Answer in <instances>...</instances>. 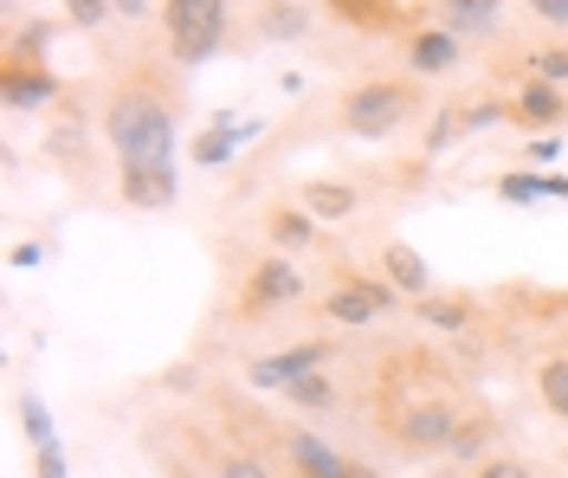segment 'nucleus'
I'll list each match as a JSON object with an SVG mask.
<instances>
[{
	"label": "nucleus",
	"mask_w": 568,
	"mask_h": 478,
	"mask_svg": "<svg viewBox=\"0 0 568 478\" xmlns=\"http://www.w3.org/2000/svg\"><path fill=\"white\" fill-rule=\"evenodd\" d=\"M388 388H382V414H375V427L388 434L394 452H407V459H433V452H453V434L465 427V414L478 401H465L453 395V382L439 375V356H426V349H394L388 356Z\"/></svg>",
	"instance_id": "1"
},
{
	"label": "nucleus",
	"mask_w": 568,
	"mask_h": 478,
	"mask_svg": "<svg viewBox=\"0 0 568 478\" xmlns=\"http://www.w3.org/2000/svg\"><path fill=\"white\" fill-rule=\"evenodd\" d=\"M181 72L136 65L110 84L104 98V143L116 162H175V130H181Z\"/></svg>",
	"instance_id": "2"
},
{
	"label": "nucleus",
	"mask_w": 568,
	"mask_h": 478,
	"mask_svg": "<svg viewBox=\"0 0 568 478\" xmlns=\"http://www.w3.org/2000/svg\"><path fill=\"white\" fill-rule=\"evenodd\" d=\"M155 459H162V478H278L272 452L240 440H220V434H201V427H155Z\"/></svg>",
	"instance_id": "3"
},
{
	"label": "nucleus",
	"mask_w": 568,
	"mask_h": 478,
	"mask_svg": "<svg viewBox=\"0 0 568 478\" xmlns=\"http://www.w3.org/2000/svg\"><path fill=\"white\" fill-rule=\"evenodd\" d=\"M420 111H426V91H420L414 72L362 78V84H349V91L336 98V130L355 136V143H388V136H400Z\"/></svg>",
	"instance_id": "4"
},
{
	"label": "nucleus",
	"mask_w": 568,
	"mask_h": 478,
	"mask_svg": "<svg viewBox=\"0 0 568 478\" xmlns=\"http://www.w3.org/2000/svg\"><path fill=\"white\" fill-rule=\"evenodd\" d=\"M233 33V0H162V39H169V65L194 72L226 52Z\"/></svg>",
	"instance_id": "5"
},
{
	"label": "nucleus",
	"mask_w": 568,
	"mask_h": 478,
	"mask_svg": "<svg viewBox=\"0 0 568 478\" xmlns=\"http://www.w3.org/2000/svg\"><path fill=\"white\" fill-rule=\"evenodd\" d=\"M291 304H304V272L291 265V253L265 246V253L246 258L240 285H233V297H226V317L265 324V317H278V311H291Z\"/></svg>",
	"instance_id": "6"
},
{
	"label": "nucleus",
	"mask_w": 568,
	"mask_h": 478,
	"mask_svg": "<svg viewBox=\"0 0 568 478\" xmlns=\"http://www.w3.org/2000/svg\"><path fill=\"white\" fill-rule=\"evenodd\" d=\"M388 311H400V292H394L382 272H336V285L317 297V317L329 324H343V330H368V324H382Z\"/></svg>",
	"instance_id": "7"
},
{
	"label": "nucleus",
	"mask_w": 568,
	"mask_h": 478,
	"mask_svg": "<svg viewBox=\"0 0 568 478\" xmlns=\"http://www.w3.org/2000/svg\"><path fill=\"white\" fill-rule=\"evenodd\" d=\"M91 155H98V136H91L84 111L65 98V104L52 111V123H45V162H52L71 187H91Z\"/></svg>",
	"instance_id": "8"
},
{
	"label": "nucleus",
	"mask_w": 568,
	"mask_h": 478,
	"mask_svg": "<svg viewBox=\"0 0 568 478\" xmlns=\"http://www.w3.org/2000/svg\"><path fill=\"white\" fill-rule=\"evenodd\" d=\"M329 363H336V343H329V336H304V343H284V349H272V356H252V363H246V388L284 395L297 375L329 368Z\"/></svg>",
	"instance_id": "9"
},
{
	"label": "nucleus",
	"mask_w": 568,
	"mask_h": 478,
	"mask_svg": "<svg viewBox=\"0 0 568 478\" xmlns=\"http://www.w3.org/2000/svg\"><path fill=\"white\" fill-rule=\"evenodd\" d=\"M71 91L59 84L52 59H0V104L7 111H59Z\"/></svg>",
	"instance_id": "10"
},
{
	"label": "nucleus",
	"mask_w": 568,
	"mask_h": 478,
	"mask_svg": "<svg viewBox=\"0 0 568 478\" xmlns=\"http://www.w3.org/2000/svg\"><path fill=\"white\" fill-rule=\"evenodd\" d=\"M400 65L414 78H446L465 65V39L453 27H439V20H420V27L400 33Z\"/></svg>",
	"instance_id": "11"
},
{
	"label": "nucleus",
	"mask_w": 568,
	"mask_h": 478,
	"mask_svg": "<svg viewBox=\"0 0 568 478\" xmlns=\"http://www.w3.org/2000/svg\"><path fill=\"white\" fill-rule=\"evenodd\" d=\"M568 123V91L549 84V78H517L510 84V130H530V136H549Z\"/></svg>",
	"instance_id": "12"
},
{
	"label": "nucleus",
	"mask_w": 568,
	"mask_h": 478,
	"mask_svg": "<svg viewBox=\"0 0 568 478\" xmlns=\"http://www.w3.org/2000/svg\"><path fill=\"white\" fill-rule=\"evenodd\" d=\"M317 13H323L317 0H252L246 39H258V45H304Z\"/></svg>",
	"instance_id": "13"
},
{
	"label": "nucleus",
	"mask_w": 568,
	"mask_h": 478,
	"mask_svg": "<svg viewBox=\"0 0 568 478\" xmlns=\"http://www.w3.org/2000/svg\"><path fill=\"white\" fill-rule=\"evenodd\" d=\"M116 194L136 214L175 207V162H116Z\"/></svg>",
	"instance_id": "14"
},
{
	"label": "nucleus",
	"mask_w": 568,
	"mask_h": 478,
	"mask_svg": "<svg viewBox=\"0 0 568 478\" xmlns=\"http://www.w3.org/2000/svg\"><path fill=\"white\" fill-rule=\"evenodd\" d=\"M317 7L323 20L355 27V33H407V27H420L407 0H317Z\"/></svg>",
	"instance_id": "15"
},
{
	"label": "nucleus",
	"mask_w": 568,
	"mask_h": 478,
	"mask_svg": "<svg viewBox=\"0 0 568 478\" xmlns=\"http://www.w3.org/2000/svg\"><path fill=\"white\" fill-rule=\"evenodd\" d=\"M278 446H284V466H297V472H311V478H349L355 472L349 452H336V446L323 440V434H311V427H284Z\"/></svg>",
	"instance_id": "16"
},
{
	"label": "nucleus",
	"mask_w": 568,
	"mask_h": 478,
	"mask_svg": "<svg viewBox=\"0 0 568 478\" xmlns=\"http://www.w3.org/2000/svg\"><path fill=\"white\" fill-rule=\"evenodd\" d=\"M291 201H297V207H311L323 226L355 221V214H362V187L336 182V175H311V182H297V194H291Z\"/></svg>",
	"instance_id": "17"
},
{
	"label": "nucleus",
	"mask_w": 568,
	"mask_h": 478,
	"mask_svg": "<svg viewBox=\"0 0 568 478\" xmlns=\"http://www.w3.org/2000/svg\"><path fill=\"white\" fill-rule=\"evenodd\" d=\"M407 311L420 317L426 330H453V336L478 330V317H485V311H478V297H471V292H426V297H414Z\"/></svg>",
	"instance_id": "18"
},
{
	"label": "nucleus",
	"mask_w": 568,
	"mask_h": 478,
	"mask_svg": "<svg viewBox=\"0 0 568 478\" xmlns=\"http://www.w3.org/2000/svg\"><path fill=\"white\" fill-rule=\"evenodd\" d=\"M433 20H439V27H453V33L471 45V39L497 33V20H504V0H433Z\"/></svg>",
	"instance_id": "19"
},
{
	"label": "nucleus",
	"mask_w": 568,
	"mask_h": 478,
	"mask_svg": "<svg viewBox=\"0 0 568 478\" xmlns=\"http://www.w3.org/2000/svg\"><path fill=\"white\" fill-rule=\"evenodd\" d=\"M491 187H497V201H510V207H530V201H568V175H549V169H504Z\"/></svg>",
	"instance_id": "20"
},
{
	"label": "nucleus",
	"mask_w": 568,
	"mask_h": 478,
	"mask_svg": "<svg viewBox=\"0 0 568 478\" xmlns=\"http://www.w3.org/2000/svg\"><path fill=\"white\" fill-rule=\"evenodd\" d=\"M317 214L311 207H297V201H284V207H265V246H278V253H304V246H317Z\"/></svg>",
	"instance_id": "21"
},
{
	"label": "nucleus",
	"mask_w": 568,
	"mask_h": 478,
	"mask_svg": "<svg viewBox=\"0 0 568 478\" xmlns=\"http://www.w3.org/2000/svg\"><path fill=\"white\" fill-rule=\"evenodd\" d=\"M382 278H388L394 292L407 297V304L433 292V272H426V258L414 253L407 240H388V246H382Z\"/></svg>",
	"instance_id": "22"
},
{
	"label": "nucleus",
	"mask_w": 568,
	"mask_h": 478,
	"mask_svg": "<svg viewBox=\"0 0 568 478\" xmlns=\"http://www.w3.org/2000/svg\"><path fill=\"white\" fill-rule=\"evenodd\" d=\"M65 27H71V20H45V13H39V20H13L0 59H52V39L65 33Z\"/></svg>",
	"instance_id": "23"
},
{
	"label": "nucleus",
	"mask_w": 568,
	"mask_h": 478,
	"mask_svg": "<svg viewBox=\"0 0 568 478\" xmlns=\"http://www.w3.org/2000/svg\"><path fill=\"white\" fill-rule=\"evenodd\" d=\"M491 446H497V414H491L485 401H478L471 414H465V427L453 434V452H446V459H459V466H478V459H485Z\"/></svg>",
	"instance_id": "24"
},
{
	"label": "nucleus",
	"mask_w": 568,
	"mask_h": 478,
	"mask_svg": "<svg viewBox=\"0 0 568 478\" xmlns=\"http://www.w3.org/2000/svg\"><path fill=\"white\" fill-rule=\"evenodd\" d=\"M284 401L297 407V414H336V407H343V388L329 382V368H311V375H297V382L284 388Z\"/></svg>",
	"instance_id": "25"
},
{
	"label": "nucleus",
	"mask_w": 568,
	"mask_h": 478,
	"mask_svg": "<svg viewBox=\"0 0 568 478\" xmlns=\"http://www.w3.org/2000/svg\"><path fill=\"white\" fill-rule=\"evenodd\" d=\"M517 72H524V78H549V84H568V33L530 45V52L517 59Z\"/></svg>",
	"instance_id": "26"
},
{
	"label": "nucleus",
	"mask_w": 568,
	"mask_h": 478,
	"mask_svg": "<svg viewBox=\"0 0 568 478\" xmlns=\"http://www.w3.org/2000/svg\"><path fill=\"white\" fill-rule=\"evenodd\" d=\"M536 395H542V407L556 420H568V356H549V363L536 368Z\"/></svg>",
	"instance_id": "27"
},
{
	"label": "nucleus",
	"mask_w": 568,
	"mask_h": 478,
	"mask_svg": "<svg viewBox=\"0 0 568 478\" xmlns=\"http://www.w3.org/2000/svg\"><path fill=\"white\" fill-rule=\"evenodd\" d=\"M20 434H27V446H52L59 440V427H52V407L39 401V395H20Z\"/></svg>",
	"instance_id": "28"
},
{
	"label": "nucleus",
	"mask_w": 568,
	"mask_h": 478,
	"mask_svg": "<svg viewBox=\"0 0 568 478\" xmlns=\"http://www.w3.org/2000/svg\"><path fill=\"white\" fill-rule=\"evenodd\" d=\"M471 478H536V466L524 452H485V459L471 466Z\"/></svg>",
	"instance_id": "29"
},
{
	"label": "nucleus",
	"mask_w": 568,
	"mask_h": 478,
	"mask_svg": "<svg viewBox=\"0 0 568 478\" xmlns=\"http://www.w3.org/2000/svg\"><path fill=\"white\" fill-rule=\"evenodd\" d=\"M65 20L78 33H104L116 13H110V0H65Z\"/></svg>",
	"instance_id": "30"
},
{
	"label": "nucleus",
	"mask_w": 568,
	"mask_h": 478,
	"mask_svg": "<svg viewBox=\"0 0 568 478\" xmlns=\"http://www.w3.org/2000/svg\"><path fill=\"white\" fill-rule=\"evenodd\" d=\"M33 478H71L65 472V446L52 440V446H33Z\"/></svg>",
	"instance_id": "31"
},
{
	"label": "nucleus",
	"mask_w": 568,
	"mask_h": 478,
	"mask_svg": "<svg viewBox=\"0 0 568 478\" xmlns=\"http://www.w3.org/2000/svg\"><path fill=\"white\" fill-rule=\"evenodd\" d=\"M530 7V20H542L549 33H568V0H524Z\"/></svg>",
	"instance_id": "32"
},
{
	"label": "nucleus",
	"mask_w": 568,
	"mask_h": 478,
	"mask_svg": "<svg viewBox=\"0 0 568 478\" xmlns=\"http://www.w3.org/2000/svg\"><path fill=\"white\" fill-rule=\"evenodd\" d=\"M556 155H562V143H556V136H530V143H524V162H530V169H549Z\"/></svg>",
	"instance_id": "33"
},
{
	"label": "nucleus",
	"mask_w": 568,
	"mask_h": 478,
	"mask_svg": "<svg viewBox=\"0 0 568 478\" xmlns=\"http://www.w3.org/2000/svg\"><path fill=\"white\" fill-rule=\"evenodd\" d=\"M110 13L130 20V27H142V20H149V0H110Z\"/></svg>",
	"instance_id": "34"
},
{
	"label": "nucleus",
	"mask_w": 568,
	"mask_h": 478,
	"mask_svg": "<svg viewBox=\"0 0 568 478\" xmlns=\"http://www.w3.org/2000/svg\"><path fill=\"white\" fill-rule=\"evenodd\" d=\"M13 265H45V246H39V240H20V246H13Z\"/></svg>",
	"instance_id": "35"
},
{
	"label": "nucleus",
	"mask_w": 568,
	"mask_h": 478,
	"mask_svg": "<svg viewBox=\"0 0 568 478\" xmlns=\"http://www.w3.org/2000/svg\"><path fill=\"white\" fill-rule=\"evenodd\" d=\"M0 13H7V27H13V20H20V0H0Z\"/></svg>",
	"instance_id": "36"
},
{
	"label": "nucleus",
	"mask_w": 568,
	"mask_h": 478,
	"mask_svg": "<svg viewBox=\"0 0 568 478\" xmlns=\"http://www.w3.org/2000/svg\"><path fill=\"white\" fill-rule=\"evenodd\" d=\"M349 478H382V472H375V466H355V472Z\"/></svg>",
	"instance_id": "37"
},
{
	"label": "nucleus",
	"mask_w": 568,
	"mask_h": 478,
	"mask_svg": "<svg viewBox=\"0 0 568 478\" xmlns=\"http://www.w3.org/2000/svg\"><path fill=\"white\" fill-rule=\"evenodd\" d=\"M278 478H311V472H297V466H284V472Z\"/></svg>",
	"instance_id": "38"
},
{
	"label": "nucleus",
	"mask_w": 568,
	"mask_h": 478,
	"mask_svg": "<svg viewBox=\"0 0 568 478\" xmlns=\"http://www.w3.org/2000/svg\"><path fill=\"white\" fill-rule=\"evenodd\" d=\"M562 330H568V297H562Z\"/></svg>",
	"instance_id": "39"
}]
</instances>
